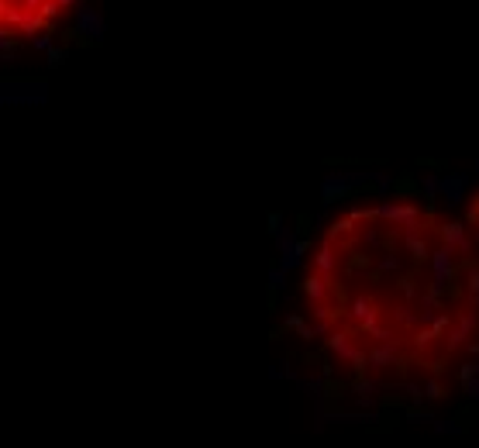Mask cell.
Here are the masks:
<instances>
[{"instance_id": "obj_2", "label": "cell", "mask_w": 479, "mask_h": 448, "mask_svg": "<svg viewBox=\"0 0 479 448\" xmlns=\"http://www.w3.org/2000/svg\"><path fill=\"white\" fill-rule=\"evenodd\" d=\"M466 228H479V193L469 200V210H466V221H462Z\"/></svg>"}, {"instance_id": "obj_3", "label": "cell", "mask_w": 479, "mask_h": 448, "mask_svg": "<svg viewBox=\"0 0 479 448\" xmlns=\"http://www.w3.org/2000/svg\"><path fill=\"white\" fill-rule=\"evenodd\" d=\"M417 166L421 169H445L448 163L445 159H435V156H417Z\"/></svg>"}, {"instance_id": "obj_4", "label": "cell", "mask_w": 479, "mask_h": 448, "mask_svg": "<svg viewBox=\"0 0 479 448\" xmlns=\"http://www.w3.org/2000/svg\"><path fill=\"white\" fill-rule=\"evenodd\" d=\"M476 263H479V256H476Z\"/></svg>"}, {"instance_id": "obj_1", "label": "cell", "mask_w": 479, "mask_h": 448, "mask_svg": "<svg viewBox=\"0 0 479 448\" xmlns=\"http://www.w3.org/2000/svg\"><path fill=\"white\" fill-rule=\"evenodd\" d=\"M76 0H0V42H21L59 28Z\"/></svg>"}]
</instances>
